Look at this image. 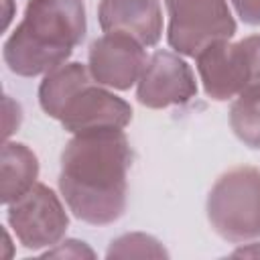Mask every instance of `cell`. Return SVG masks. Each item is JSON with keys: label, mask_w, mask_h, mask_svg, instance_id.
Returning a JSON list of instances; mask_svg holds the SVG:
<instances>
[{"label": "cell", "mask_w": 260, "mask_h": 260, "mask_svg": "<svg viewBox=\"0 0 260 260\" xmlns=\"http://www.w3.org/2000/svg\"><path fill=\"white\" fill-rule=\"evenodd\" d=\"M165 6L167 41L179 55L195 57L207 45L230 41L236 35L228 0H165Z\"/></svg>", "instance_id": "cell-5"}, {"label": "cell", "mask_w": 260, "mask_h": 260, "mask_svg": "<svg viewBox=\"0 0 260 260\" xmlns=\"http://www.w3.org/2000/svg\"><path fill=\"white\" fill-rule=\"evenodd\" d=\"M232 256H238V258H260V242H254V244H248V246H242L238 250L232 252Z\"/></svg>", "instance_id": "cell-18"}, {"label": "cell", "mask_w": 260, "mask_h": 260, "mask_svg": "<svg viewBox=\"0 0 260 260\" xmlns=\"http://www.w3.org/2000/svg\"><path fill=\"white\" fill-rule=\"evenodd\" d=\"M236 14L246 24H260V0H230Z\"/></svg>", "instance_id": "cell-16"}, {"label": "cell", "mask_w": 260, "mask_h": 260, "mask_svg": "<svg viewBox=\"0 0 260 260\" xmlns=\"http://www.w3.org/2000/svg\"><path fill=\"white\" fill-rule=\"evenodd\" d=\"M132 150L124 130L73 134L61 152L59 191L83 223L110 225L126 211Z\"/></svg>", "instance_id": "cell-1"}, {"label": "cell", "mask_w": 260, "mask_h": 260, "mask_svg": "<svg viewBox=\"0 0 260 260\" xmlns=\"http://www.w3.org/2000/svg\"><path fill=\"white\" fill-rule=\"evenodd\" d=\"M98 20L104 32L132 37L144 47H154L162 37L160 0H102Z\"/></svg>", "instance_id": "cell-10"}, {"label": "cell", "mask_w": 260, "mask_h": 260, "mask_svg": "<svg viewBox=\"0 0 260 260\" xmlns=\"http://www.w3.org/2000/svg\"><path fill=\"white\" fill-rule=\"evenodd\" d=\"M6 207V221L26 250L53 248L69 228V217L59 195L43 183H37Z\"/></svg>", "instance_id": "cell-6"}, {"label": "cell", "mask_w": 260, "mask_h": 260, "mask_svg": "<svg viewBox=\"0 0 260 260\" xmlns=\"http://www.w3.org/2000/svg\"><path fill=\"white\" fill-rule=\"evenodd\" d=\"M130 120V104L95 81L81 87L59 118L61 126L71 134L93 130H124Z\"/></svg>", "instance_id": "cell-9"}, {"label": "cell", "mask_w": 260, "mask_h": 260, "mask_svg": "<svg viewBox=\"0 0 260 260\" xmlns=\"http://www.w3.org/2000/svg\"><path fill=\"white\" fill-rule=\"evenodd\" d=\"M207 219L213 232L232 244L260 236V169L234 167L207 195Z\"/></svg>", "instance_id": "cell-3"}, {"label": "cell", "mask_w": 260, "mask_h": 260, "mask_svg": "<svg viewBox=\"0 0 260 260\" xmlns=\"http://www.w3.org/2000/svg\"><path fill=\"white\" fill-rule=\"evenodd\" d=\"M45 258H95L93 250L79 240H65L55 244L53 248H47L43 252Z\"/></svg>", "instance_id": "cell-15"}, {"label": "cell", "mask_w": 260, "mask_h": 260, "mask_svg": "<svg viewBox=\"0 0 260 260\" xmlns=\"http://www.w3.org/2000/svg\"><path fill=\"white\" fill-rule=\"evenodd\" d=\"M195 65L205 93L228 102L248 87L260 85V35L238 43L217 41L195 55Z\"/></svg>", "instance_id": "cell-4"}, {"label": "cell", "mask_w": 260, "mask_h": 260, "mask_svg": "<svg viewBox=\"0 0 260 260\" xmlns=\"http://www.w3.org/2000/svg\"><path fill=\"white\" fill-rule=\"evenodd\" d=\"M230 126L248 148H260V85L236 95L230 106Z\"/></svg>", "instance_id": "cell-13"}, {"label": "cell", "mask_w": 260, "mask_h": 260, "mask_svg": "<svg viewBox=\"0 0 260 260\" xmlns=\"http://www.w3.org/2000/svg\"><path fill=\"white\" fill-rule=\"evenodd\" d=\"M91 81L93 77L89 75V69L77 61L63 63L51 69L49 73H45L39 85V104L43 112L59 120L67 104L77 95V91Z\"/></svg>", "instance_id": "cell-11"}, {"label": "cell", "mask_w": 260, "mask_h": 260, "mask_svg": "<svg viewBox=\"0 0 260 260\" xmlns=\"http://www.w3.org/2000/svg\"><path fill=\"white\" fill-rule=\"evenodd\" d=\"M85 30L83 0H28L22 20L4 41V63L20 77L45 75L67 63Z\"/></svg>", "instance_id": "cell-2"}, {"label": "cell", "mask_w": 260, "mask_h": 260, "mask_svg": "<svg viewBox=\"0 0 260 260\" xmlns=\"http://www.w3.org/2000/svg\"><path fill=\"white\" fill-rule=\"evenodd\" d=\"M146 61L144 45L118 32H104L91 41L87 51V69L93 81L120 91L138 83Z\"/></svg>", "instance_id": "cell-8"}, {"label": "cell", "mask_w": 260, "mask_h": 260, "mask_svg": "<svg viewBox=\"0 0 260 260\" xmlns=\"http://www.w3.org/2000/svg\"><path fill=\"white\" fill-rule=\"evenodd\" d=\"M169 252L165 246L148 234L130 232L112 240L106 258H167Z\"/></svg>", "instance_id": "cell-14"}, {"label": "cell", "mask_w": 260, "mask_h": 260, "mask_svg": "<svg viewBox=\"0 0 260 260\" xmlns=\"http://www.w3.org/2000/svg\"><path fill=\"white\" fill-rule=\"evenodd\" d=\"M37 177H39L37 154L22 142L6 140L2 146V162H0L2 203L10 205L18 197H22L28 189L37 185Z\"/></svg>", "instance_id": "cell-12"}, {"label": "cell", "mask_w": 260, "mask_h": 260, "mask_svg": "<svg viewBox=\"0 0 260 260\" xmlns=\"http://www.w3.org/2000/svg\"><path fill=\"white\" fill-rule=\"evenodd\" d=\"M20 120H22V112L18 102H14L10 95H4V136L6 138L18 130Z\"/></svg>", "instance_id": "cell-17"}, {"label": "cell", "mask_w": 260, "mask_h": 260, "mask_svg": "<svg viewBox=\"0 0 260 260\" xmlns=\"http://www.w3.org/2000/svg\"><path fill=\"white\" fill-rule=\"evenodd\" d=\"M195 93L197 81L193 69L183 57H179V53L165 49L148 57L136 83V100L150 110L185 104L195 98Z\"/></svg>", "instance_id": "cell-7"}, {"label": "cell", "mask_w": 260, "mask_h": 260, "mask_svg": "<svg viewBox=\"0 0 260 260\" xmlns=\"http://www.w3.org/2000/svg\"><path fill=\"white\" fill-rule=\"evenodd\" d=\"M2 4H4V28H8V24L12 20V6H14V2L12 0H2Z\"/></svg>", "instance_id": "cell-19"}]
</instances>
